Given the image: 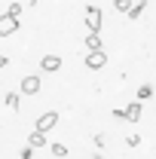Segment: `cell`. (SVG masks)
I'll use <instances>...</instances> for the list:
<instances>
[{"mask_svg": "<svg viewBox=\"0 0 156 159\" xmlns=\"http://www.w3.org/2000/svg\"><path fill=\"white\" fill-rule=\"evenodd\" d=\"M19 89H21V95H37V92H40V77H34V74L25 77Z\"/></svg>", "mask_w": 156, "mask_h": 159, "instance_id": "5b68a950", "label": "cell"}, {"mask_svg": "<svg viewBox=\"0 0 156 159\" xmlns=\"http://www.w3.org/2000/svg\"><path fill=\"white\" fill-rule=\"evenodd\" d=\"M6 12H9V16H16V19H19V16H21V6H19V3H12V6H9V9H6Z\"/></svg>", "mask_w": 156, "mask_h": 159, "instance_id": "2e32d148", "label": "cell"}, {"mask_svg": "<svg viewBox=\"0 0 156 159\" xmlns=\"http://www.w3.org/2000/svg\"><path fill=\"white\" fill-rule=\"evenodd\" d=\"M86 49H101V37L89 31V34H86Z\"/></svg>", "mask_w": 156, "mask_h": 159, "instance_id": "8fae6325", "label": "cell"}, {"mask_svg": "<svg viewBox=\"0 0 156 159\" xmlns=\"http://www.w3.org/2000/svg\"><path fill=\"white\" fill-rule=\"evenodd\" d=\"M141 113H144V107H141V104H129V107H126V119H129V122H138V119H141Z\"/></svg>", "mask_w": 156, "mask_h": 159, "instance_id": "ba28073f", "label": "cell"}, {"mask_svg": "<svg viewBox=\"0 0 156 159\" xmlns=\"http://www.w3.org/2000/svg\"><path fill=\"white\" fill-rule=\"evenodd\" d=\"M21 25H19V19L16 16H9V12H3L0 16V37H9V34H16Z\"/></svg>", "mask_w": 156, "mask_h": 159, "instance_id": "7a4b0ae2", "label": "cell"}, {"mask_svg": "<svg viewBox=\"0 0 156 159\" xmlns=\"http://www.w3.org/2000/svg\"><path fill=\"white\" fill-rule=\"evenodd\" d=\"M49 150H52V156H58V159H64V156H67V147H64V144H52Z\"/></svg>", "mask_w": 156, "mask_h": 159, "instance_id": "4fadbf2b", "label": "cell"}, {"mask_svg": "<svg viewBox=\"0 0 156 159\" xmlns=\"http://www.w3.org/2000/svg\"><path fill=\"white\" fill-rule=\"evenodd\" d=\"M104 64H107L104 49H89V55H86V67H89V70H101Z\"/></svg>", "mask_w": 156, "mask_h": 159, "instance_id": "6da1fadb", "label": "cell"}, {"mask_svg": "<svg viewBox=\"0 0 156 159\" xmlns=\"http://www.w3.org/2000/svg\"><path fill=\"white\" fill-rule=\"evenodd\" d=\"M6 107H12V110L21 107V95H19V92H6Z\"/></svg>", "mask_w": 156, "mask_h": 159, "instance_id": "30bf717a", "label": "cell"}, {"mask_svg": "<svg viewBox=\"0 0 156 159\" xmlns=\"http://www.w3.org/2000/svg\"><path fill=\"white\" fill-rule=\"evenodd\" d=\"M132 3H135V0H113V9H117V12H122V16H126V12L132 9Z\"/></svg>", "mask_w": 156, "mask_h": 159, "instance_id": "7c38bea8", "label": "cell"}, {"mask_svg": "<svg viewBox=\"0 0 156 159\" xmlns=\"http://www.w3.org/2000/svg\"><path fill=\"white\" fill-rule=\"evenodd\" d=\"M55 122H58V113L49 110V113H43V116L37 119V129L40 132H49V129H55Z\"/></svg>", "mask_w": 156, "mask_h": 159, "instance_id": "8992f818", "label": "cell"}, {"mask_svg": "<svg viewBox=\"0 0 156 159\" xmlns=\"http://www.w3.org/2000/svg\"><path fill=\"white\" fill-rule=\"evenodd\" d=\"M126 144H129V147H138V144H141V138H138V135H129V138H126Z\"/></svg>", "mask_w": 156, "mask_h": 159, "instance_id": "e0dca14e", "label": "cell"}, {"mask_svg": "<svg viewBox=\"0 0 156 159\" xmlns=\"http://www.w3.org/2000/svg\"><path fill=\"white\" fill-rule=\"evenodd\" d=\"M58 67H61V55H43L40 58V70L43 74H55Z\"/></svg>", "mask_w": 156, "mask_h": 159, "instance_id": "277c9868", "label": "cell"}, {"mask_svg": "<svg viewBox=\"0 0 156 159\" xmlns=\"http://www.w3.org/2000/svg\"><path fill=\"white\" fill-rule=\"evenodd\" d=\"M6 64H9V58H6V55H0V67H6Z\"/></svg>", "mask_w": 156, "mask_h": 159, "instance_id": "ac0fdd59", "label": "cell"}, {"mask_svg": "<svg viewBox=\"0 0 156 159\" xmlns=\"http://www.w3.org/2000/svg\"><path fill=\"white\" fill-rule=\"evenodd\" d=\"M28 3H31V6H37V3H40V0H28Z\"/></svg>", "mask_w": 156, "mask_h": 159, "instance_id": "d6986e66", "label": "cell"}, {"mask_svg": "<svg viewBox=\"0 0 156 159\" xmlns=\"http://www.w3.org/2000/svg\"><path fill=\"white\" fill-rule=\"evenodd\" d=\"M150 95H153V89H150V86H141V89H138V101L150 98Z\"/></svg>", "mask_w": 156, "mask_h": 159, "instance_id": "5bb4252c", "label": "cell"}, {"mask_svg": "<svg viewBox=\"0 0 156 159\" xmlns=\"http://www.w3.org/2000/svg\"><path fill=\"white\" fill-rule=\"evenodd\" d=\"M144 9H147V0H138V3H132V9H129L126 16H129V19H138V16H141Z\"/></svg>", "mask_w": 156, "mask_h": 159, "instance_id": "9c48e42d", "label": "cell"}, {"mask_svg": "<svg viewBox=\"0 0 156 159\" xmlns=\"http://www.w3.org/2000/svg\"><path fill=\"white\" fill-rule=\"evenodd\" d=\"M34 153H37V150L28 144V147H21V153H19V156H21V159H34Z\"/></svg>", "mask_w": 156, "mask_h": 159, "instance_id": "9a60e30c", "label": "cell"}, {"mask_svg": "<svg viewBox=\"0 0 156 159\" xmlns=\"http://www.w3.org/2000/svg\"><path fill=\"white\" fill-rule=\"evenodd\" d=\"M28 144L37 150V147H46V132H40V129H34L31 135H28Z\"/></svg>", "mask_w": 156, "mask_h": 159, "instance_id": "52a82bcc", "label": "cell"}, {"mask_svg": "<svg viewBox=\"0 0 156 159\" xmlns=\"http://www.w3.org/2000/svg\"><path fill=\"white\" fill-rule=\"evenodd\" d=\"M86 28H89L92 34L101 31V9H98V6H86Z\"/></svg>", "mask_w": 156, "mask_h": 159, "instance_id": "3957f363", "label": "cell"}]
</instances>
